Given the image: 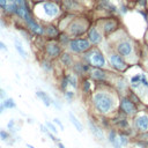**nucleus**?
I'll use <instances>...</instances> for the list:
<instances>
[{
	"label": "nucleus",
	"mask_w": 148,
	"mask_h": 148,
	"mask_svg": "<svg viewBox=\"0 0 148 148\" xmlns=\"http://www.w3.org/2000/svg\"><path fill=\"white\" fill-rule=\"evenodd\" d=\"M92 104H94L95 110L102 114H106L111 112L116 106L113 96L105 91L95 92L92 96Z\"/></svg>",
	"instance_id": "f257e3e1"
},
{
	"label": "nucleus",
	"mask_w": 148,
	"mask_h": 148,
	"mask_svg": "<svg viewBox=\"0 0 148 148\" xmlns=\"http://www.w3.org/2000/svg\"><path fill=\"white\" fill-rule=\"evenodd\" d=\"M86 59H87V61H88L90 65H92V66H95V67L101 68V67L105 66L104 56H103L98 50H91V51H89V52L86 54Z\"/></svg>",
	"instance_id": "f03ea898"
},
{
	"label": "nucleus",
	"mask_w": 148,
	"mask_h": 148,
	"mask_svg": "<svg viewBox=\"0 0 148 148\" xmlns=\"http://www.w3.org/2000/svg\"><path fill=\"white\" fill-rule=\"evenodd\" d=\"M69 49L75 52V53H80V52H83L86 50L89 49L90 46V43L86 39H73L69 42Z\"/></svg>",
	"instance_id": "7ed1b4c3"
},
{
	"label": "nucleus",
	"mask_w": 148,
	"mask_h": 148,
	"mask_svg": "<svg viewBox=\"0 0 148 148\" xmlns=\"http://www.w3.org/2000/svg\"><path fill=\"white\" fill-rule=\"evenodd\" d=\"M120 110L123 113H125L127 116H132L136 112V106L130 98L123 97L120 101Z\"/></svg>",
	"instance_id": "20e7f679"
},
{
	"label": "nucleus",
	"mask_w": 148,
	"mask_h": 148,
	"mask_svg": "<svg viewBox=\"0 0 148 148\" xmlns=\"http://www.w3.org/2000/svg\"><path fill=\"white\" fill-rule=\"evenodd\" d=\"M117 51L121 57H130L133 53V46H132L131 42L123 40L117 45Z\"/></svg>",
	"instance_id": "39448f33"
},
{
	"label": "nucleus",
	"mask_w": 148,
	"mask_h": 148,
	"mask_svg": "<svg viewBox=\"0 0 148 148\" xmlns=\"http://www.w3.org/2000/svg\"><path fill=\"white\" fill-rule=\"evenodd\" d=\"M134 124H135V127L140 132H147L148 131V114L146 113L139 114L138 117H135Z\"/></svg>",
	"instance_id": "423d86ee"
},
{
	"label": "nucleus",
	"mask_w": 148,
	"mask_h": 148,
	"mask_svg": "<svg viewBox=\"0 0 148 148\" xmlns=\"http://www.w3.org/2000/svg\"><path fill=\"white\" fill-rule=\"evenodd\" d=\"M110 62H111V65L116 68V69H118V71H125L126 69V62L123 60V58L120 57V56H118V54H111L110 56Z\"/></svg>",
	"instance_id": "0eeeda50"
},
{
	"label": "nucleus",
	"mask_w": 148,
	"mask_h": 148,
	"mask_svg": "<svg viewBox=\"0 0 148 148\" xmlns=\"http://www.w3.org/2000/svg\"><path fill=\"white\" fill-rule=\"evenodd\" d=\"M43 10H44V13H45V15L47 17H54L59 13L58 6H56L54 3H51V2L44 3L43 5Z\"/></svg>",
	"instance_id": "6e6552de"
},
{
	"label": "nucleus",
	"mask_w": 148,
	"mask_h": 148,
	"mask_svg": "<svg viewBox=\"0 0 148 148\" xmlns=\"http://www.w3.org/2000/svg\"><path fill=\"white\" fill-rule=\"evenodd\" d=\"M61 52V47L57 44V43H49L47 46H46V53L52 57V58H56L60 54Z\"/></svg>",
	"instance_id": "1a4fd4ad"
},
{
	"label": "nucleus",
	"mask_w": 148,
	"mask_h": 148,
	"mask_svg": "<svg viewBox=\"0 0 148 148\" xmlns=\"http://www.w3.org/2000/svg\"><path fill=\"white\" fill-rule=\"evenodd\" d=\"M84 30H86V27H84V24H82L81 22H74V23H72L71 27H69V32H71L73 36L82 35Z\"/></svg>",
	"instance_id": "9d476101"
},
{
	"label": "nucleus",
	"mask_w": 148,
	"mask_h": 148,
	"mask_svg": "<svg viewBox=\"0 0 148 148\" xmlns=\"http://www.w3.org/2000/svg\"><path fill=\"white\" fill-rule=\"evenodd\" d=\"M89 127H90L91 133H92L97 139H99V140H103V139H104V133H103V131H102L94 121L89 120Z\"/></svg>",
	"instance_id": "9b49d317"
},
{
	"label": "nucleus",
	"mask_w": 148,
	"mask_h": 148,
	"mask_svg": "<svg viewBox=\"0 0 148 148\" xmlns=\"http://www.w3.org/2000/svg\"><path fill=\"white\" fill-rule=\"evenodd\" d=\"M88 38H89V40H90L91 43L97 44V43L101 42L102 36H101V34H99V31H98L97 29L91 28V29L89 30V32H88Z\"/></svg>",
	"instance_id": "f8f14e48"
},
{
	"label": "nucleus",
	"mask_w": 148,
	"mask_h": 148,
	"mask_svg": "<svg viewBox=\"0 0 148 148\" xmlns=\"http://www.w3.org/2000/svg\"><path fill=\"white\" fill-rule=\"evenodd\" d=\"M27 23H28V25H29V28H30V30H31L32 32H35V34H37V35H42V34H43L42 27H40L39 24H37L32 18H29V20L27 21Z\"/></svg>",
	"instance_id": "ddd939ff"
},
{
	"label": "nucleus",
	"mask_w": 148,
	"mask_h": 148,
	"mask_svg": "<svg viewBox=\"0 0 148 148\" xmlns=\"http://www.w3.org/2000/svg\"><path fill=\"white\" fill-rule=\"evenodd\" d=\"M16 13H17L21 17H23L25 21H28V20L30 18L29 10L27 9V7H25V5H24V3H22V5H18V6H17V10H16Z\"/></svg>",
	"instance_id": "4468645a"
},
{
	"label": "nucleus",
	"mask_w": 148,
	"mask_h": 148,
	"mask_svg": "<svg viewBox=\"0 0 148 148\" xmlns=\"http://www.w3.org/2000/svg\"><path fill=\"white\" fill-rule=\"evenodd\" d=\"M36 95H37V97H39V98L42 99V102L44 103L45 106H50V105L52 104V99H51V97H50L45 91H37Z\"/></svg>",
	"instance_id": "2eb2a0df"
},
{
	"label": "nucleus",
	"mask_w": 148,
	"mask_h": 148,
	"mask_svg": "<svg viewBox=\"0 0 148 148\" xmlns=\"http://www.w3.org/2000/svg\"><path fill=\"white\" fill-rule=\"evenodd\" d=\"M69 120H71V123L74 125V127H75L79 132H82V131H83V125L79 121V119H77L72 112H69Z\"/></svg>",
	"instance_id": "dca6fc26"
},
{
	"label": "nucleus",
	"mask_w": 148,
	"mask_h": 148,
	"mask_svg": "<svg viewBox=\"0 0 148 148\" xmlns=\"http://www.w3.org/2000/svg\"><path fill=\"white\" fill-rule=\"evenodd\" d=\"M131 86L134 89H138L141 86V74H135L134 76L131 77Z\"/></svg>",
	"instance_id": "f3484780"
},
{
	"label": "nucleus",
	"mask_w": 148,
	"mask_h": 148,
	"mask_svg": "<svg viewBox=\"0 0 148 148\" xmlns=\"http://www.w3.org/2000/svg\"><path fill=\"white\" fill-rule=\"evenodd\" d=\"M91 75H92V77L96 79V80H105V73H104L102 69H99L98 67L91 72Z\"/></svg>",
	"instance_id": "a211bd4d"
},
{
	"label": "nucleus",
	"mask_w": 148,
	"mask_h": 148,
	"mask_svg": "<svg viewBox=\"0 0 148 148\" xmlns=\"http://www.w3.org/2000/svg\"><path fill=\"white\" fill-rule=\"evenodd\" d=\"M114 28H116V22L114 21H106L104 23V31L106 34H109L112 30H114Z\"/></svg>",
	"instance_id": "6ab92c4d"
},
{
	"label": "nucleus",
	"mask_w": 148,
	"mask_h": 148,
	"mask_svg": "<svg viewBox=\"0 0 148 148\" xmlns=\"http://www.w3.org/2000/svg\"><path fill=\"white\" fill-rule=\"evenodd\" d=\"M2 105H3L5 109H14V108H16V104H15V102H14L13 98H6V99H3Z\"/></svg>",
	"instance_id": "aec40b11"
},
{
	"label": "nucleus",
	"mask_w": 148,
	"mask_h": 148,
	"mask_svg": "<svg viewBox=\"0 0 148 148\" xmlns=\"http://www.w3.org/2000/svg\"><path fill=\"white\" fill-rule=\"evenodd\" d=\"M61 62H62L64 65H66V66L72 65V58H71V56H69L68 53H64V54L61 56Z\"/></svg>",
	"instance_id": "412c9836"
},
{
	"label": "nucleus",
	"mask_w": 148,
	"mask_h": 148,
	"mask_svg": "<svg viewBox=\"0 0 148 148\" xmlns=\"http://www.w3.org/2000/svg\"><path fill=\"white\" fill-rule=\"evenodd\" d=\"M67 77H68V82H69V84L73 87V88H77V80H76V77L75 76H73V75H67Z\"/></svg>",
	"instance_id": "4be33fe9"
},
{
	"label": "nucleus",
	"mask_w": 148,
	"mask_h": 148,
	"mask_svg": "<svg viewBox=\"0 0 148 148\" xmlns=\"http://www.w3.org/2000/svg\"><path fill=\"white\" fill-rule=\"evenodd\" d=\"M15 47H16V50H17V52L20 53V56H21V57H23V58H27V53H25V51L22 49V46L20 45V43H16Z\"/></svg>",
	"instance_id": "5701e85b"
},
{
	"label": "nucleus",
	"mask_w": 148,
	"mask_h": 148,
	"mask_svg": "<svg viewBox=\"0 0 148 148\" xmlns=\"http://www.w3.org/2000/svg\"><path fill=\"white\" fill-rule=\"evenodd\" d=\"M46 32H47V35H49V36H51V37H53V36H57V35H58V31H57L53 27H47V28H46Z\"/></svg>",
	"instance_id": "b1692460"
},
{
	"label": "nucleus",
	"mask_w": 148,
	"mask_h": 148,
	"mask_svg": "<svg viewBox=\"0 0 148 148\" xmlns=\"http://www.w3.org/2000/svg\"><path fill=\"white\" fill-rule=\"evenodd\" d=\"M0 139L3 141H7L9 139V133L5 130H0Z\"/></svg>",
	"instance_id": "393cba45"
},
{
	"label": "nucleus",
	"mask_w": 148,
	"mask_h": 148,
	"mask_svg": "<svg viewBox=\"0 0 148 148\" xmlns=\"http://www.w3.org/2000/svg\"><path fill=\"white\" fill-rule=\"evenodd\" d=\"M117 124H118L121 128H127V127H128V121H127L125 118H123V119L118 120V121H117Z\"/></svg>",
	"instance_id": "a878e982"
},
{
	"label": "nucleus",
	"mask_w": 148,
	"mask_h": 148,
	"mask_svg": "<svg viewBox=\"0 0 148 148\" xmlns=\"http://www.w3.org/2000/svg\"><path fill=\"white\" fill-rule=\"evenodd\" d=\"M119 141H120V145H121V146H126V145L128 143V139H127V136L124 135V134H120V135H119Z\"/></svg>",
	"instance_id": "bb28decb"
},
{
	"label": "nucleus",
	"mask_w": 148,
	"mask_h": 148,
	"mask_svg": "<svg viewBox=\"0 0 148 148\" xmlns=\"http://www.w3.org/2000/svg\"><path fill=\"white\" fill-rule=\"evenodd\" d=\"M108 139H109V141L112 143L117 138H116V132L113 131V130H111L110 132H109V135H108Z\"/></svg>",
	"instance_id": "cd10ccee"
},
{
	"label": "nucleus",
	"mask_w": 148,
	"mask_h": 148,
	"mask_svg": "<svg viewBox=\"0 0 148 148\" xmlns=\"http://www.w3.org/2000/svg\"><path fill=\"white\" fill-rule=\"evenodd\" d=\"M45 125H46V127H47L52 133H57V132H58V131H57V128H56V126H54L53 124H51L50 121H46V123H45Z\"/></svg>",
	"instance_id": "c85d7f7f"
},
{
	"label": "nucleus",
	"mask_w": 148,
	"mask_h": 148,
	"mask_svg": "<svg viewBox=\"0 0 148 148\" xmlns=\"http://www.w3.org/2000/svg\"><path fill=\"white\" fill-rule=\"evenodd\" d=\"M83 91L84 92H89L90 91V82L88 80H86L83 82Z\"/></svg>",
	"instance_id": "c756f323"
},
{
	"label": "nucleus",
	"mask_w": 148,
	"mask_h": 148,
	"mask_svg": "<svg viewBox=\"0 0 148 148\" xmlns=\"http://www.w3.org/2000/svg\"><path fill=\"white\" fill-rule=\"evenodd\" d=\"M65 97H66V99H67V101H69V102H71V101L73 99V97H74V92H73V91H71V90H68V91H66V92H65Z\"/></svg>",
	"instance_id": "7c9ffc66"
},
{
	"label": "nucleus",
	"mask_w": 148,
	"mask_h": 148,
	"mask_svg": "<svg viewBox=\"0 0 148 148\" xmlns=\"http://www.w3.org/2000/svg\"><path fill=\"white\" fill-rule=\"evenodd\" d=\"M68 84H69V82H68V77L66 76V77L61 81V86H60V88H61L62 90H65V89H66V87H67Z\"/></svg>",
	"instance_id": "2f4dec72"
},
{
	"label": "nucleus",
	"mask_w": 148,
	"mask_h": 148,
	"mask_svg": "<svg viewBox=\"0 0 148 148\" xmlns=\"http://www.w3.org/2000/svg\"><path fill=\"white\" fill-rule=\"evenodd\" d=\"M42 67H43L45 71H47V72H50V71L52 69V66H51L50 62H47V61H44V62L42 64Z\"/></svg>",
	"instance_id": "473e14b6"
},
{
	"label": "nucleus",
	"mask_w": 148,
	"mask_h": 148,
	"mask_svg": "<svg viewBox=\"0 0 148 148\" xmlns=\"http://www.w3.org/2000/svg\"><path fill=\"white\" fill-rule=\"evenodd\" d=\"M53 121H54V124H57V125L60 127V131H64V125H62V123H61L58 118H54V119H53Z\"/></svg>",
	"instance_id": "72a5a7b5"
},
{
	"label": "nucleus",
	"mask_w": 148,
	"mask_h": 148,
	"mask_svg": "<svg viewBox=\"0 0 148 148\" xmlns=\"http://www.w3.org/2000/svg\"><path fill=\"white\" fill-rule=\"evenodd\" d=\"M112 145H113V147L114 148H120L121 147V145H120V141H119V139H116L113 142H112Z\"/></svg>",
	"instance_id": "f704fd0d"
},
{
	"label": "nucleus",
	"mask_w": 148,
	"mask_h": 148,
	"mask_svg": "<svg viewBox=\"0 0 148 148\" xmlns=\"http://www.w3.org/2000/svg\"><path fill=\"white\" fill-rule=\"evenodd\" d=\"M7 1H9V2H14V3H16V5H22V3H24L23 0H7Z\"/></svg>",
	"instance_id": "c9c22d12"
},
{
	"label": "nucleus",
	"mask_w": 148,
	"mask_h": 148,
	"mask_svg": "<svg viewBox=\"0 0 148 148\" xmlns=\"http://www.w3.org/2000/svg\"><path fill=\"white\" fill-rule=\"evenodd\" d=\"M0 50H5V51L7 50V47H6V45H5V44H3L2 42H0Z\"/></svg>",
	"instance_id": "e433bc0d"
},
{
	"label": "nucleus",
	"mask_w": 148,
	"mask_h": 148,
	"mask_svg": "<svg viewBox=\"0 0 148 148\" xmlns=\"http://www.w3.org/2000/svg\"><path fill=\"white\" fill-rule=\"evenodd\" d=\"M14 120H10L9 123H8V128H13V126H14Z\"/></svg>",
	"instance_id": "4c0bfd02"
},
{
	"label": "nucleus",
	"mask_w": 148,
	"mask_h": 148,
	"mask_svg": "<svg viewBox=\"0 0 148 148\" xmlns=\"http://www.w3.org/2000/svg\"><path fill=\"white\" fill-rule=\"evenodd\" d=\"M58 148H65V146L61 142H58Z\"/></svg>",
	"instance_id": "58836bf2"
},
{
	"label": "nucleus",
	"mask_w": 148,
	"mask_h": 148,
	"mask_svg": "<svg viewBox=\"0 0 148 148\" xmlns=\"http://www.w3.org/2000/svg\"><path fill=\"white\" fill-rule=\"evenodd\" d=\"M3 109H5V108H3V105H2V103H1V104H0V114L2 113V110H3Z\"/></svg>",
	"instance_id": "ea45409f"
},
{
	"label": "nucleus",
	"mask_w": 148,
	"mask_h": 148,
	"mask_svg": "<svg viewBox=\"0 0 148 148\" xmlns=\"http://www.w3.org/2000/svg\"><path fill=\"white\" fill-rule=\"evenodd\" d=\"M27 147H28V148H35V147H34V146H31V145H29V143H28V145H27Z\"/></svg>",
	"instance_id": "a19ab883"
},
{
	"label": "nucleus",
	"mask_w": 148,
	"mask_h": 148,
	"mask_svg": "<svg viewBox=\"0 0 148 148\" xmlns=\"http://www.w3.org/2000/svg\"><path fill=\"white\" fill-rule=\"evenodd\" d=\"M140 5H145V0H140Z\"/></svg>",
	"instance_id": "79ce46f5"
},
{
	"label": "nucleus",
	"mask_w": 148,
	"mask_h": 148,
	"mask_svg": "<svg viewBox=\"0 0 148 148\" xmlns=\"http://www.w3.org/2000/svg\"><path fill=\"white\" fill-rule=\"evenodd\" d=\"M36 1H44V0H36Z\"/></svg>",
	"instance_id": "37998d69"
},
{
	"label": "nucleus",
	"mask_w": 148,
	"mask_h": 148,
	"mask_svg": "<svg viewBox=\"0 0 148 148\" xmlns=\"http://www.w3.org/2000/svg\"><path fill=\"white\" fill-rule=\"evenodd\" d=\"M0 94H1V88H0Z\"/></svg>",
	"instance_id": "c03bdc74"
}]
</instances>
